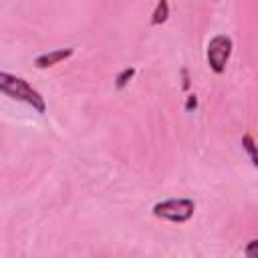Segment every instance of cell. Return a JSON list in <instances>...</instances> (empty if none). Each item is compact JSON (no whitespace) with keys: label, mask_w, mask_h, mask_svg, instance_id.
<instances>
[{"label":"cell","mask_w":258,"mask_h":258,"mask_svg":"<svg viewBox=\"0 0 258 258\" xmlns=\"http://www.w3.org/2000/svg\"><path fill=\"white\" fill-rule=\"evenodd\" d=\"M244 254H246L248 258H258V240L248 242V246L244 248Z\"/></svg>","instance_id":"8"},{"label":"cell","mask_w":258,"mask_h":258,"mask_svg":"<svg viewBox=\"0 0 258 258\" xmlns=\"http://www.w3.org/2000/svg\"><path fill=\"white\" fill-rule=\"evenodd\" d=\"M75 48H58V50H50V52H44L40 56L34 58V67L36 69H48V67H54L62 60H67L69 56H73Z\"/></svg>","instance_id":"4"},{"label":"cell","mask_w":258,"mask_h":258,"mask_svg":"<svg viewBox=\"0 0 258 258\" xmlns=\"http://www.w3.org/2000/svg\"><path fill=\"white\" fill-rule=\"evenodd\" d=\"M0 91L10 99H16V101L30 105L36 113L46 111V103H44L42 95L36 89H32L28 85V81H24L22 77H16L10 73H0Z\"/></svg>","instance_id":"1"},{"label":"cell","mask_w":258,"mask_h":258,"mask_svg":"<svg viewBox=\"0 0 258 258\" xmlns=\"http://www.w3.org/2000/svg\"><path fill=\"white\" fill-rule=\"evenodd\" d=\"M196 105H198L196 97H194V95H189V97H187V105H185V109H187V111H189V109H196Z\"/></svg>","instance_id":"9"},{"label":"cell","mask_w":258,"mask_h":258,"mask_svg":"<svg viewBox=\"0 0 258 258\" xmlns=\"http://www.w3.org/2000/svg\"><path fill=\"white\" fill-rule=\"evenodd\" d=\"M181 73H183V89H187V87H189V81H187V69H183Z\"/></svg>","instance_id":"10"},{"label":"cell","mask_w":258,"mask_h":258,"mask_svg":"<svg viewBox=\"0 0 258 258\" xmlns=\"http://www.w3.org/2000/svg\"><path fill=\"white\" fill-rule=\"evenodd\" d=\"M242 145H244V149L248 151V155H250L254 167H258V147H256L254 139H252L250 135H244V137H242Z\"/></svg>","instance_id":"6"},{"label":"cell","mask_w":258,"mask_h":258,"mask_svg":"<svg viewBox=\"0 0 258 258\" xmlns=\"http://www.w3.org/2000/svg\"><path fill=\"white\" fill-rule=\"evenodd\" d=\"M232 54V38L226 34H216L210 42H208V50H206V58L208 64L214 73H224L228 58Z\"/></svg>","instance_id":"3"},{"label":"cell","mask_w":258,"mask_h":258,"mask_svg":"<svg viewBox=\"0 0 258 258\" xmlns=\"http://www.w3.org/2000/svg\"><path fill=\"white\" fill-rule=\"evenodd\" d=\"M196 204L189 198H169L163 202H157L153 206V216L167 220V222H175V224H183L194 216Z\"/></svg>","instance_id":"2"},{"label":"cell","mask_w":258,"mask_h":258,"mask_svg":"<svg viewBox=\"0 0 258 258\" xmlns=\"http://www.w3.org/2000/svg\"><path fill=\"white\" fill-rule=\"evenodd\" d=\"M133 75H135V69H133V67L123 69V71L117 75V79H115V87H117V89H123V87L133 79Z\"/></svg>","instance_id":"7"},{"label":"cell","mask_w":258,"mask_h":258,"mask_svg":"<svg viewBox=\"0 0 258 258\" xmlns=\"http://www.w3.org/2000/svg\"><path fill=\"white\" fill-rule=\"evenodd\" d=\"M167 16H169V2L167 0H157L155 10L151 14V24L153 26H159V24H163L167 20Z\"/></svg>","instance_id":"5"}]
</instances>
